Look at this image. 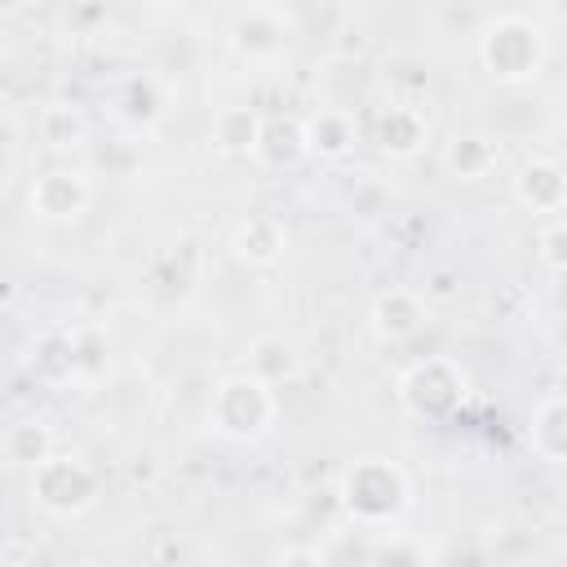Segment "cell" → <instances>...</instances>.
I'll use <instances>...</instances> for the list:
<instances>
[{"label":"cell","instance_id":"obj_1","mask_svg":"<svg viewBox=\"0 0 567 567\" xmlns=\"http://www.w3.org/2000/svg\"><path fill=\"white\" fill-rule=\"evenodd\" d=\"M474 58H478V66L492 84L518 89V84H532L545 71L549 35L532 13L505 9V13L483 18V27L474 31Z\"/></svg>","mask_w":567,"mask_h":567},{"label":"cell","instance_id":"obj_2","mask_svg":"<svg viewBox=\"0 0 567 567\" xmlns=\"http://www.w3.org/2000/svg\"><path fill=\"white\" fill-rule=\"evenodd\" d=\"M337 505L354 527H390L412 505V478L390 456H359L337 478Z\"/></svg>","mask_w":567,"mask_h":567},{"label":"cell","instance_id":"obj_3","mask_svg":"<svg viewBox=\"0 0 567 567\" xmlns=\"http://www.w3.org/2000/svg\"><path fill=\"white\" fill-rule=\"evenodd\" d=\"M394 394H399V408L416 421H430V425L452 421L470 403V372L452 354H425L399 372Z\"/></svg>","mask_w":567,"mask_h":567},{"label":"cell","instance_id":"obj_4","mask_svg":"<svg viewBox=\"0 0 567 567\" xmlns=\"http://www.w3.org/2000/svg\"><path fill=\"white\" fill-rule=\"evenodd\" d=\"M279 416V394L248 377V372H230L213 385V399H208V430L230 439V443H252L261 439Z\"/></svg>","mask_w":567,"mask_h":567},{"label":"cell","instance_id":"obj_5","mask_svg":"<svg viewBox=\"0 0 567 567\" xmlns=\"http://www.w3.org/2000/svg\"><path fill=\"white\" fill-rule=\"evenodd\" d=\"M102 478L97 470L75 456V452H53L49 461H40L31 470V501L49 514V518H80L97 505Z\"/></svg>","mask_w":567,"mask_h":567},{"label":"cell","instance_id":"obj_6","mask_svg":"<svg viewBox=\"0 0 567 567\" xmlns=\"http://www.w3.org/2000/svg\"><path fill=\"white\" fill-rule=\"evenodd\" d=\"M93 199V186H89V173L84 168H71V164H53L44 168L31 190H27V204L40 221L49 226H66V221H80L84 208Z\"/></svg>","mask_w":567,"mask_h":567},{"label":"cell","instance_id":"obj_7","mask_svg":"<svg viewBox=\"0 0 567 567\" xmlns=\"http://www.w3.org/2000/svg\"><path fill=\"white\" fill-rule=\"evenodd\" d=\"M288 35H292V18L275 4H248L230 18V31H226V44L244 58V62H275L284 49H288Z\"/></svg>","mask_w":567,"mask_h":567},{"label":"cell","instance_id":"obj_8","mask_svg":"<svg viewBox=\"0 0 567 567\" xmlns=\"http://www.w3.org/2000/svg\"><path fill=\"white\" fill-rule=\"evenodd\" d=\"M430 323V301L408 288V284H394V288H381L368 306V328L377 332V341L385 346H403L412 341L421 328Z\"/></svg>","mask_w":567,"mask_h":567},{"label":"cell","instance_id":"obj_9","mask_svg":"<svg viewBox=\"0 0 567 567\" xmlns=\"http://www.w3.org/2000/svg\"><path fill=\"white\" fill-rule=\"evenodd\" d=\"M509 190H514L518 208H527L540 221L563 217V208H567V177H563V164L549 159V155L523 159V168L509 177Z\"/></svg>","mask_w":567,"mask_h":567},{"label":"cell","instance_id":"obj_10","mask_svg":"<svg viewBox=\"0 0 567 567\" xmlns=\"http://www.w3.org/2000/svg\"><path fill=\"white\" fill-rule=\"evenodd\" d=\"M372 142H377V151L390 155V159H412V155H421L425 142H430V120H425V111L412 106V102H390V106L377 111Z\"/></svg>","mask_w":567,"mask_h":567},{"label":"cell","instance_id":"obj_11","mask_svg":"<svg viewBox=\"0 0 567 567\" xmlns=\"http://www.w3.org/2000/svg\"><path fill=\"white\" fill-rule=\"evenodd\" d=\"M230 252H235L244 266H252V270H270V266H279L284 252H288V230H284V221H279L275 213H248V217L230 230Z\"/></svg>","mask_w":567,"mask_h":567},{"label":"cell","instance_id":"obj_12","mask_svg":"<svg viewBox=\"0 0 567 567\" xmlns=\"http://www.w3.org/2000/svg\"><path fill=\"white\" fill-rule=\"evenodd\" d=\"M306 155H310V146H306V124H301V115H292V111L261 115L257 146H252V159H257V164H266V168H297Z\"/></svg>","mask_w":567,"mask_h":567},{"label":"cell","instance_id":"obj_13","mask_svg":"<svg viewBox=\"0 0 567 567\" xmlns=\"http://www.w3.org/2000/svg\"><path fill=\"white\" fill-rule=\"evenodd\" d=\"M244 372L257 377V381H266L270 390H275V385H288V381L301 377V350H297V341L284 337V332H257V337L248 341Z\"/></svg>","mask_w":567,"mask_h":567},{"label":"cell","instance_id":"obj_14","mask_svg":"<svg viewBox=\"0 0 567 567\" xmlns=\"http://www.w3.org/2000/svg\"><path fill=\"white\" fill-rule=\"evenodd\" d=\"M301 124H306V146L319 159H346L354 151V142H359V120L346 106H319Z\"/></svg>","mask_w":567,"mask_h":567},{"label":"cell","instance_id":"obj_15","mask_svg":"<svg viewBox=\"0 0 567 567\" xmlns=\"http://www.w3.org/2000/svg\"><path fill=\"white\" fill-rule=\"evenodd\" d=\"M501 164V146L487 133H452L443 142V168L456 182H483Z\"/></svg>","mask_w":567,"mask_h":567},{"label":"cell","instance_id":"obj_16","mask_svg":"<svg viewBox=\"0 0 567 567\" xmlns=\"http://www.w3.org/2000/svg\"><path fill=\"white\" fill-rule=\"evenodd\" d=\"M0 452L9 465L18 470H35L40 461H49L58 452V439H53V425L40 421V416H22V421H9L4 434H0Z\"/></svg>","mask_w":567,"mask_h":567},{"label":"cell","instance_id":"obj_17","mask_svg":"<svg viewBox=\"0 0 567 567\" xmlns=\"http://www.w3.org/2000/svg\"><path fill=\"white\" fill-rule=\"evenodd\" d=\"M527 439H532V452H536L540 461L563 465V456H567V399H563L558 390L545 394V399L532 408V430H527Z\"/></svg>","mask_w":567,"mask_h":567},{"label":"cell","instance_id":"obj_18","mask_svg":"<svg viewBox=\"0 0 567 567\" xmlns=\"http://www.w3.org/2000/svg\"><path fill=\"white\" fill-rule=\"evenodd\" d=\"M257 128H261V115H257L252 106H221V111L213 115L208 142H213L217 155L244 159V155H252V146H257Z\"/></svg>","mask_w":567,"mask_h":567},{"label":"cell","instance_id":"obj_19","mask_svg":"<svg viewBox=\"0 0 567 567\" xmlns=\"http://www.w3.org/2000/svg\"><path fill=\"white\" fill-rule=\"evenodd\" d=\"M35 128H40V142L49 151H80L89 142V120H84V111L75 102H49L40 111Z\"/></svg>","mask_w":567,"mask_h":567},{"label":"cell","instance_id":"obj_20","mask_svg":"<svg viewBox=\"0 0 567 567\" xmlns=\"http://www.w3.org/2000/svg\"><path fill=\"white\" fill-rule=\"evenodd\" d=\"M106 372V337L97 328H75L66 332V377L75 381H97Z\"/></svg>","mask_w":567,"mask_h":567},{"label":"cell","instance_id":"obj_21","mask_svg":"<svg viewBox=\"0 0 567 567\" xmlns=\"http://www.w3.org/2000/svg\"><path fill=\"white\" fill-rule=\"evenodd\" d=\"M120 115H124L128 124H137V128H151V124L164 115V93H159V84H155L151 75L124 80V89H120Z\"/></svg>","mask_w":567,"mask_h":567},{"label":"cell","instance_id":"obj_22","mask_svg":"<svg viewBox=\"0 0 567 567\" xmlns=\"http://www.w3.org/2000/svg\"><path fill=\"white\" fill-rule=\"evenodd\" d=\"M536 261L558 279L567 270V221L563 217H545L536 226Z\"/></svg>","mask_w":567,"mask_h":567},{"label":"cell","instance_id":"obj_23","mask_svg":"<svg viewBox=\"0 0 567 567\" xmlns=\"http://www.w3.org/2000/svg\"><path fill=\"white\" fill-rule=\"evenodd\" d=\"M368 567H425V558H421V549H416L412 540L390 536V540H381V545L368 554Z\"/></svg>","mask_w":567,"mask_h":567},{"label":"cell","instance_id":"obj_24","mask_svg":"<svg viewBox=\"0 0 567 567\" xmlns=\"http://www.w3.org/2000/svg\"><path fill=\"white\" fill-rule=\"evenodd\" d=\"M275 567H328V558H323L319 549H310V545H292V549L279 554Z\"/></svg>","mask_w":567,"mask_h":567},{"label":"cell","instance_id":"obj_25","mask_svg":"<svg viewBox=\"0 0 567 567\" xmlns=\"http://www.w3.org/2000/svg\"><path fill=\"white\" fill-rule=\"evenodd\" d=\"M9 182H13V155L9 146H0V190H9Z\"/></svg>","mask_w":567,"mask_h":567}]
</instances>
